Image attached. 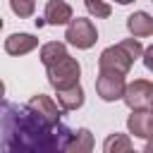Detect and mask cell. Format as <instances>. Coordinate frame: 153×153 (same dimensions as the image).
I'll return each mask as SVG.
<instances>
[{"label":"cell","mask_w":153,"mask_h":153,"mask_svg":"<svg viewBox=\"0 0 153 153\" xmlns=\"http://www.w3.org/2000/svg\"><path fill=\"white\" fill-rule=\"evenodd\" d=\"M72 7L65 2V0H48L45 5V24H53V26H60V24H69L72 22Z\"/></svg>","instance_id":"ba28073f"},{"label":"cell","mask_w":153,"mask_h":153,"mask_svg":"<svg viewBox=\"0 0 153 153\" xmlns=\"http://www.w3.org/2000/svg\"><path fill=\"white\" fill-rule=\"evenodd\" d=\"M141 55H143V48H141V43L136 41V36H134V38H124V41H120L117 45H110V48H105V50L100 53L98 67H100V69H115V72H120V74H127V72L131 69L134 60L141 57Z\"/></svg>","instance_id":"7a4b0ae2"},{"label":"cell","mask_w":153,"mask_h":153,"mask_svg":"<svg viewBox=\"0 0 153 153\" xmlns=\"http://www.w3.org/2000/svg\"><path fill=\"white\" fill-rule=\"evenodd\" d=\"M141 57H143V65H146V69H148V72H153V45H151V48H146Z\"/></svg>","instance_id":"ac0fdd59"},{"label":"cell","mask_w":153,"mask_h":153,"mask_svg":"<svg viewBox=\"0 0 153 153\" xmlns=\"http://www.w3.org/2000/svg\"><path fill=\"white\" fill-rule=\"evenodd\" d=\"M79 74H81V67L74 57L65 55L62 60L48 65V81L55 86V88H67V86H74L79 84Z\"/></svg>","instance_id":"3957f363"},{"label":"cell","mask_w":153,"mask_h":153,"mask_svg":"<svg viewBox=\"0 0 153 153\" xmlns=\"http://www.w3.org/2000/svg\"><path fill=\"white\" fill-rule=\"evenodd\" d=\"M143 151H146V153H153V136H148V143H146Z\"/></svg>","instance_id":"d6986e66"},{"label":"cell","mask_w":153,"mask_h":153,"mask_svg":"<svg viewBox=\"0 0 153 153\" xmlns=\"http://www.w3.org/2000/svg\"><path fill=\"white\" fill-rule=\"evenodd\" d=\"M10 7H12V12H14L19 19H26V17L33 14L36 0H10Z\"/></svg>","instance_id":"2e32d148"},{"label":"cell","mask_w":153,"mask_h":153,"mask_svg":"<svg viewBox=\"0 0 153 153\" xmlns=\"http://www.w3.org/2000/svg\"><path fill=\"white\" fill-rule=\"evenodd\" d=\"M84 5H86V10L93 14V17H100V19H105V17H110V5L108 2H103V0H84Z\"/></svg>","instance_id":"e0dca14e"},{"label":"cell","mask_w":153,"mask_h":153,"mask_svg":"<svg viewBox=\"0 0 153 153\" xmlns=\"http://www.w3.org/2000/svg\"><path fill=\"white\" fill-rule=\"evenodd\" d=\"M124 88H127V81H124V74L115 72V69H100L98 72V79H96V91L103 100L112 103L117 98L124 96Z\"/></svg>","instance_id":"5b68a950"},{"label":"cell","mask_w":153,"mask_h":153,"mask_svg":"<svg viewBox=\"0 0 153 153\" xmlns=\"http://www.w3.org/2000/svg\"><path fill=\"white\" fill-rule=\"evenodd\" d=\"M38 45V38L31 33H12L10 38H5V50L10 55H26Z\"/></svg>","instance_id":"9c48e42d"},{"label":"cell","mask_w":153,"mask_h":153,"mask_svg":"<svg viewBox=\"0 0 153 153\" xmlns=\"http://www.w3.org/2000/svg\"><path fill=\"white\" fill-rule=\"evenodd\" d=\"M72 129L67 124H53L36 108L19 103H0V148L53 153L67 151Z\"/></svg>","instance_id":"6da1fadb"},{"label":"cell","mask_w":153,"mask_h":153,"mask_svg":"<svg viewBox=\"0 0 153 153\" xmlns=\"http://www.w3.org/2000/svg\"><path fill=\"white\" fill-rule=\"evenodd\" d=\"M2 98H5V84L0 81V103H2Z\"/></svg>","instance_id":"ffe728a7"},{"label":"cell","mask_w":153,"mask_h":153,"mask_svg":"<svg viewBox=\"0 0 153 153\" xmlns=\"http://www.w3.org/2000/svg\"><path fill=\"white\" fill-rule=\"evenodd\" d=\"M151 115H153V103H151Z\"/></svg>","instance_id":"7402d4cb"},{"label":"cell","mask_w":153,"mask_h":153,"mask_svg":"<svg viewBox=\"0 0 153 153\" xmlns=\"http://www.w3.org/2000/svg\"><path fill=\"white\" fill-rule=\"evenodd\" d=\"M0 29H2V19H0Z\"/></svg>","instance_id":"603a6c76"},{"label":"cell","mask_w":153,"mask_h":153,"mask_svg":"<svg viewBox=\"0 0 153 153\" xmlns=\"http://www.w3.org/2000/svg\"><path fill=\"white\" fill-rule=\"evenodd\" d=\"M65 38H67L69 45H76V48L86 50V48H91V45L98 41V31H96V26H93L91 19H81V17L74 19V17H72V22L67 24Z\"/></svg>","instance_id":"277c9868"},{"label":"cell","mask_w":153,"mask_h":153,"mask_svg":"<svg viewBox=\"0 0 153 153\" xmlns=\"http://www.w3.org/2000/svg\"><path fill=\"white\" fill-rule=\"evenodd\" d=\"M127 129H129V134H134L139 139L153 136V115L143 112V110H131V115L127 117Z\"/></svg>","instance_id":"52a82bcc"},{"label":"cell","mask_w":153,"mask_h":153,"mask_svg":"<svg viewBox=\"0 0 153 153\" xmlns=\"http://www.w3.org/2000/svg\"><path fill=\"white\" fill-rule=\"evenodd\" d=\"M65 55H67V48H65V43H57V41H50V43H45L41 48V62L45 67L57 62V60H62Z\"/></svg>","instance_id":"5bb4252c"},{"label":"cell","mask_w":153,"mask_h":153,"mask_svg":"<svg viewBox=\"0 0 153 153\" xmlns=\"http://www.w3.org/2000/svg\"><path fill=\"white\" fill-rule=\"evenodd\" d=\"M103 148H105V153H127V151H131V139L127 134H110L105 139Z\"/></svg>","instance_id":"9a60e30c"},{"label":"cell","mask_w":153,"mask_h":153,"mask_svg":"<svg viewBox=\"0 0 153 153\" xmlns=\"http://www.w3.org/2000/svg\"><path fill=\"white\" fill-rule=\"evenodd\" d=\"M29 105L31 108H36L45 120H50L53 124H60L62 122V112L57 110V105L53 103V98H48V96H43V93H36V96H31V100H29Z\"/></svg>","instance_id":"7c38bea8"},{"label":"cell","mask_w":153,"mask_h":153,"mask_svg":"<svg viewBox=\"0 0 153 153\" xmlns=\"http://www.w3.org/2000/svg\"><path fill=\"white\" fill-rule=\"evenodd\" d=\"M127 29L131 36L136 38H146V36H153V17L148 12H134L127 17Z\"/></svg>","instance_id":"30bf717a"},{"label":"cell","mask_w":153,"mask_h":153,"mask_svg":"<svg viewBox=\"0 0 153 153\" xmlns=\"http://www.w3.org/2000/svg\"><path fill=\"white\" fill-rule=\"evenodd\" d=\"M67 151H69V153H74V151H76V153H88V151H93V136H91V131H88V129L74 131L72 139H69Z\"/></svg>","instance_id":"4fadbf2b"},{"label":"cell","mask_w":153,"mask_h":153,"mask_svg":"<svg viewBox=\"0 0 153 153\" xmlns=\"http://www.w3.org/2000/svg\"><path fill=\"white\" fill-rule=\"evenodd\" d=\"M57 103L62 110H79L84 105V88L79 84L67 86V88H57Z\"/></svg>","instance_id":"8fae6325"},{"label":"cell","mask_w":153,"mask_h":153,"mask_svg":"<svg viewBox=\"0 0 153 153\" xmlns=\"http://www.w3.org/2000/svg\"><path fill=\"white\" fill-rule=\"evenodd\" d=\"M115 2H120V5H129V2H134V0H115Z\"/></svg>","instance_id":"44dd1931"},{"label":"cell","mask_w":153,"mask_h":153,"mask_svg":"<svg viewBox=\"0 0 153 153\" xmlns=\"http://www.w3.org/2000/svg\"><path fill=\"white\" fill-rule=\"evenodd\" d=\"M151 2H153V0H151Z\"/></svg>","instance_id":"cb8c5ba5"},{"label":"cell","mask_w":153,"mask_h":153,"mask_svg":"<svg viewBox=\"0 0 153 153\" xmlns=\"http://www.w3.org/2000/svg\"><path fill=\"white\" fill-rule=\"evenodd\" d=\"M122 98H124V103L131 110H146V108H151V103H153V81L136 79V81L127 84Z\"/></svg>","instance_id":"8992f818"}]
</instances>
